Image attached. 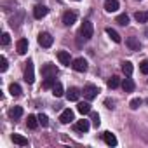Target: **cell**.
Masks as SVG:
<instances>
[{"label":"cell","mask_w":148,"mask_h":148,"mask_svg":"<svg viewBox=\"0 0 148 148\" xmlns=\"http://www.w3.org/2000/svg\"><path fill=\"white\" fill-rule=\"evenodd\" d=\"M92 33H94V26H92V23H91L89 19H86V21L82 23V26H80L79 35H80V38H84V40H91V38H92Z\"/></svg>","instance_id":"obj_1"},{"label":"cell","mask_w":148,"mask_h":148,"mask_svg":"<svg viewBox=\"0 0 148 148\" xmlns=\"http://www.w3.org/2000/svg\"><path fill=\"white\" fill-rule=\"evenodd\" d=\"M52 35L51 33H47V32H44V33H40L38 35V45L40 47H44V49H47V47H51L52 45Z\"/></svg>","instance_id":"obj_2"},{"label":"cell","mask_w":148,"mask_h":148,"mask_svg":"<svg viewBox=\"0 0 148 148\" xmlns=\"http://www.w3.org/2000/svg\"><path fill=\"white\" fill-rule=\"evenodd\" d=\"M25 80H26L28 84H33V82H35V70H33V63H32V61H26Z\"/></svg>","instance_id":"obj_3"},{"label":"cell","mask_w":148,"mask_h":148,"mask_svg":"<svg viewBox=\"0 0 148 148\" xmlns=\"http://www.w3.org/2000/svg\"><path fill=\"white\" fill-rule=\"evenodd\" d=\"M98 92H99V89L96 87V86H92V84H87L86 87H84V96H86V99H94L96 96H98Z\"/></svg>","instance_id":"obj_4"},{"label":"cell","mask_w":148,"mask_h":148,"mask_svg":"<svg viewBox=\"0 0 148 148\" xmlns=\"http://www.w3.org/2000/svg\"><path fill=\"white\" fill-rule=\"evenodd\" d=\"M42 75H44V77H56V75H58L56 64H52V63L44 64V66H42Z\"/></svg>","instance_id":"obj_5"},{"label":"cell","mask_w":148,"mask_h":148,"mask_svg":"<svg viewBox=\"0 0 148 148\" xmlns=\"http://www.w3.org/2000/svg\"><path fill=\"white\" fill-rule=\"evenodd\" d=\"M71 68L75 70V71H86L87 70V61L84 59V58H77V59H73V63H71Z\"/></svg>","instance_id":"obj_6"},{"label":"cell","mask_w":148,"mask_h":148,"mask_svg":"<svg viewBox=\"0 0 148 148\" xmlns=\"http://www.w3.org/2000/svg\"><path fill=\"white\" fill-rule=\"evenodd\" d=\"M75 21H77V14L73 12V11H66V12L63 14V25H64V26H71Z\"/></svg>","instance_id":"obj_7"},{"label":"cell","mask_w":148,"mask_h":148,"mask_svg":"<svg viewBox=\"0 0 148 148\" xmlns=\"http://www.w3.org/2000/svg\"><path fill=\"white\" fill-rule=\"evenodd\" d=\"M58 59L61 61V64H64V66H70L73 61H71V56H70V52H66V51H59L58 52Z\"/></svg>","instance_id":"obj_8"},{"label":"cell","mask_w":148,"mask_h":148,"mask_svg":"<svg viewBox=\"0 0 148 148\" xmlns=\"http://www.w3.org/2000/svg\"><path fill=\"white\" fill-rule=\"evenodd\" d=\"M71 120H73V112H71L70 108L63 110V113L59 115V122H61V124H70Z\"/></svg>","instance_id":"obj_9"},{"label":"cell","mask_w":148,"mask_h":148,"mask_svg":"<svg viewBox=\"0 0 148 148\" xmlns=\"http://www.w3.org/2000/svg\"><path fill=\"white\" fill-rule=\"evenodd\" d=\"M47 12H49V9H47L45 5H37V7L33 9V16H35L37 19L45 18V16H47Z\"/></svg>","instance_id":"obj_10"},{"label":"cell","mask_w":148,"mask_h":148,"mask_svg":"<svg viewBox=\"0 0 148 148\" xmlns=\"http://www.w3.org/2000/svg\"><path fill=\"white\" fill-rule=\"evenodd\" d=\"M89 127H91V124H89V120H77V124H75V131L77 132H87L89 131Z\"/></svg>","instance_id":"obj_11"},{"label":"cell","mask_w":148,"mask_h":148,"mask_svg":"<svg viewBox=\"0 0 148 148\" xmlns=\"http://www.w3.org/2000/svg\"><path fill=\"white\" fill-rule=\"evenodd\" d=\"M125 44H127V47H129L131 51H139V49H141V44H139V40H138L136 37H129V38L125 40Z\"/></svg>","instance_id":"obj_12"},{"label":"cell","mask_w":148,"mask_h":148,"mask_svg":"<svg viewBox=\"0 0 148 148\" xmlns=\"http://www.w3.org/2000/svg\"><path fill=\"white\" fill-rule=\"evenodd\" d=\"M79 96H80V91H79L77 87H70V89L66 91V98H68V101H77Z\"/></svg>","instance_id":"obj_13"},{"label":"cell","mask_w":148,"mask_h":148,"mask_svg":"<svg viewBox=\"0 0 148 148\" xmlns=\"http://www.w3.org/2000/svg\"><path fill=\"white\" fill-rule=\"evenodd\" d=\"M105 11L106 12L119 11V0H106V2H105Z\"/></svg>","instance_id":"obj_14"},{"label":"cell","mask_w":148,"mask_h":148,"mask_svg":"<svg viewBox=\"0 0 148 148\" xmlns=\"http://www.w3.org/2000/svg\"><path fill=\"white\" fill-rule=\"evenodd\" d=\"M16 49H18L19 54H26L28 52V40L26 38H19L18 44H16Z\"/></svg>","instance_id":"obj_15"},{"label":"cell","mask_w":148,"mask_h":148,"mask_svg":"<svg viewBox=\"0 0 148 148\" xmlns=\"http://www.w3.org/2000/svg\"><path fill=\"white\" fill-rule=\"evenodd\" d=\"M103 139H105V143L110 145V146H115V145H117V138H115V134H112L110 131L103 132Z\"/></svg>","instance_id":"obj_16"},{"label":"cell","mask_w":148,"mask_h":148,"mask_svg":"<svg viewBox=\"0 0 148 148\" xmlns=\"http://www.w3.org/2000/svg\"><path fill=\"white\" fill-rule=\"evenodd\" d=\"M120 86H122V89H124L125 92H132V91H134V82H132V79H129V77L124 79Z\"/></svg>","instance_id":"obj_17"},{"label":"cell","mask_w":148,"mask_h":148,"mask_svg":"<svg viewBox=\"0 0 148 148\" xmlns=\"http://www.w3.org/2000/svg\"><path fill=\"white\" fill-rule=\"evenodd\" d=\"M132 70H134V68H132V63H131V61H124V63H122V71H124L125 77H131V75H132Z\"/></svg>","instance_id":"obj_18"},{"label":"cell","mask_w":148,"mask_h":148,"mask_svg":"<svg viewBox=\"0 0 148 148\" xmlns=\"http://www.w3.org/2000/svg\"><path fill=\"white\" fill-rule=\"evenodd\" d=\"M106 35H108V37H110V38H112V40H113L115 44H120V42H122L120 35H119V33H117L115 30H112V28H106Z\"/></svg>","instance_id":"obj_19"},{"label":"cell","mask_w":148,"mask_h":148,"mask_svg":"<svg viewBox=\"0 0 148 148\" xmlns=\"http://www.w3.org/2000/svg\"><path fill=\"white\" fill-rule=\"evenodd\" d=\"M12 141L16 145H19V146H26L28 145V139L25 136H21V134H12Z\"/></svg>","instance_id":"obj_20"},{"label":"cell","mask_w":148,"mask_h":148,"mask_svg":"<svg viewBox=\"0 0 148 148\" xmlns=\"http://www.w3.org/2000/svg\"><path fill=\"white\" fill-rule=\"evenodd\" d=\"M52 94H54L56 98H61V96L64 94V91H63V84H61V82H56V84H54V87H52Z\"/></svg>","instance_id":"obj_21"},{"label":"cell","mask_w":148,"mask_h":148,"mask_svg":"<svg viewBox=\"0 0 148 148\" xmlns=\"http://www.w3.org/2000/svg\"><path fill=\"white\" fill-rule=\"evenodd\" d=\"M26 124H28V127H30V129H37L40 122H38V117H35V115H28Z\"/></svg>","instance_id":"obj_22"},{"label":"cell","mask_w":148,"mask_h":148,"mask_svg":"<svg viewBox=\"0 0 148 148\" xmlns=\"http://www.w3.org/2000/svg\"><path fill=\"white\" fill-rule=\"evenodd\" d=\"M134 19H136L138 23H146V21H148V11L136 12V14H134Z\"/></svg>","instance_id":"obj_23"},{"label":"cell","mask_w":148,"mask_h":148,"mask_svg":"<svg viewBox=\"0 0 148 148\" xmlns=\"http://www.w3.org/2000/svg\"><path fill=\"white\" fill-rule=\"evenodd\" d=\"M106 84H108V87H110V89H117L122 82H120V79H119L117 75H113L112 79H108V82H106Z\"/></svg>","instance_id":"obj_24"},{"label":"cell","mask_w":148,"mask_h":148,"mask_svg":"<svg viewBox=\"0 0 148 148\" xmlns=\"http://www.w3.org/2000/svg\"><path fill=\"white\" fill-rule=\"evenodd\" d=\"M77 110H79L82 115H87V113H91V105H89V103H79Z\"/></svg>","instance_id":"obj_25"},{"label":"cell","mask_w":148,"mask_h":148,"mask_svg":"<svg viewBox=\"0 0 148 148\" xmlns=\"http://www.w3.org/2000/svg\"><path fill=\"white\" fill-rule=\"evenodd\" d=\"M9 115H11L12 119H19V117L23 115V108H21V106H14V108L9 110Z\"/></svg>","instance_id":"obj_26"},{"label":"cell","mask_w":148,"mask_h":148,"mask_svg":"<svg viewBox=\"0 0 148 148\" xmlns=\"http://www.w3.org/2000/svg\"><path fill=\"white\" fill-rule=\"evenodd\" d=\"M115 23H119L120 26H125V25L129 23V16H127V14H119L117 19H115Z\"/></svg>","instance_id":"obj_27"},{"label":"cell","mask_w":148,"mask_h":148,"mask_svg":"<svg viewBox=\"0 0 148 148\" xmlns=\"http://www.w3.org/2000/svg\"><path fill=\"white\" fill-rule=\"evenodd\" d=\"M56 84V77H45L44 80V89H52Z\"/></svg>","instance_id":"obj_28"},{"label":"cell","mask_w":148,"mask_h":148,"mask_svg":"<svg viewBox=\"0 0 148 148\" xmlns=\"http://www.w3.org/2000/svg\"><path fill=\"white\" fill-rule=\"evenodd\" d=\"M9 92L18 98V96H21V87H19L18 84H11V86H9Z\"/></svg>","instance_id":"obj_29"},{"label":"cell","mask_w":148,"mask_h":148,"mask_svg":"<svg viewBox=\"0 0 148 148\" xmlns=\"http://www.w3.org/2000/svg\"><path fill=\"white\" fill-rule=\"evenodd\" d=\"M21 19H23V12H19V14H18V18H12V19H11V26H12V28H18Z\"/></svg>","instance_id":"obj_30"},{"label":"cell","mask_w":148,"mask_h":148,"mask_svg":"<svg viewBox=\"0 0 148 148\" xmlns=\"http://www.w3.org/2000/svg\"><path fill=\"white\" fill-rule=\"evenodd\" d=\"M139 71L143 73V75H148V59H145V61L139 64Z\"/></svg>","instance_id":"obj_31"},{"label":"cell","mask_w":148,"mask_h":148,"mask_svg":"<svg viewBox=\"0 0 148 148\" xmlns=\"http://www.w3.org/2000/svg\"><path fill=\"white\" fill-rule=\"evenodd\" d=\"M141 105H143V101H141L139 98H134V99L131 101V108H132V110H138Z\"/></svg>","instance_id":"obj_32"},{"label":"cell","mask_w":148,"mask_h":148,"mask_svg":"<svg viewBox=\"0 0 148 148\" xmlns=\"http://www.w3.org/2000/svg\"><path fill=\"white\" fill-rule=\"evenodd\" d=\"M38 122H40V124H42L44 127H47V125H49V119H47V115L40 113V115H38Z\"/></svg>","instance_id":"obj_33"},{"label":"cell","mask_w":148,"mask_h":148,"mask_svg":"<svg viewBox=\"0 0 148 148\" xmlns=\"http://www.w3.org/2000/svg\"><path fill=\"white\" fill-rule=\"evenodd\" d=\"M91 120H92V124H94L96 127H98V125H99V122H101V120H99V115H98V113H94V112H91Z\"/></svg>","instance_id":"obj_34"},{"label":"cell","mask_w":148,"mask_h":148,"mask_svg":"<svg viewBox=\"0 0 148 148\" xmlns=\"http://www.w3.org/2000/svg\"><path fill=\"white\" fill-rule=\"evenodd\" d=\"M7 66H9V64H7V59L2 56V58H0V71H5Z\"/></svg>","instance_id":"obj_35"},{"label":"cell","mask_w":148,"mask_h":148,"mask_svg":"<svg viewBox=\"0 0 148 148\" xmlns=\"http://www.w3.org/2000/svg\"><path fill=\"white\" fill-rule=\"evenodd\" d=\"M11 44V37L9 33H2V45H9Z\"/></svg>","instance_id":"obj_36"},{"label":"cell","mask_w":148,"mask_h":148,"mask_svg":"<svg viewBox=\"0 0 148 148\" xmlns=\"http://www.w3.org/2000/svg\"><path fill=\"white\" fill-rule=\"evenodd\" d=\"M105 105H106V108H113L115 101H113V99H106V101H105Z\"/></svg>","instance_id":"obj_37"},{"label":"cell","mask_w":148,"mask_h":148,"mask_svg":"<svg viewBox=\"0 0 148 148\" xmlns=\"http://www.w3.org/2000/svg\"><path fill=\"white\" fill-rule=\"evenodd\" d=\"M75 2H79V0H75Z\"/></svg>","instance_id":"obj_38"}]
</instances>
